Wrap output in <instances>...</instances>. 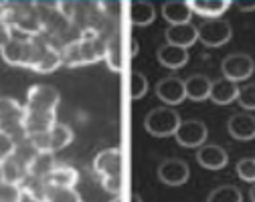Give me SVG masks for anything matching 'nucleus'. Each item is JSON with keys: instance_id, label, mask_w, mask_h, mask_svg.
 Masks as SVG:
<instances>
[{"instance_id": "1", "label": "nucleus", "mask_w": 255, "mask_h": 202, "mask_svg": "<svg viewBox=\"0 0 255 202\" xmlns=\"http://www.w3.org/2000/svg\"><path fill=\"white\" fill-rule=\"evenodd\" d=\"M63 65L67 67H83L106 59V39L95 28H85L79 39L67 43L61 49Z\"/></svg>"}, {"instance_id": "2", "label": "nucleus", "mask_w": 255, "mask_h": 202, "mask_svg": "<svg viewBox=\"0 0 255 202\" xmlns=\"http://www.w3.org/2000/svg\"><path fill=\"white\" fill-rule=\"evenodd\" d=\"M93 170L98 172L106 192L120 196V190H122V152H120V148L102 150L93 160Z\"/></svg>"}, {"instance_id": "3", "label": "nucleus", "mask_w": 255, "mask_h": 202, "mask_svg": "<svg viewBox=\"0 0 255 202\" xmlns=\"http://www.w3.org/2000/svg\"><path fill=\"white\" fill-rule=\"evenodd\" d=\"M24 107L12 97H0V133L6 136L18 144L26 140V131H24Z\"/></svg>"}, {"instance_id": "4", "label": "nucleus", "mask_w": 255, "mask_h": 202, "mask_svg": "<svg viewBox=\"0 0 255 202\" xmlns=\"http://www.w3.org/2000/svg\"><path fill=\"white\" fill-rule=\"evenodd\" d=\"M30 144L35 146L37 152L41 154H55L57 150L67 148L73 142V129L67 123H55L49 131L37 133V136L28 138Z\"/></svg>"}, {"instance_id": "5", "label": "nucleus", "mask_w": 255, "mask_h": 202, "mask_svg": "<svg viewBox=\"0 0 255 202\" xmlns=\"http://www.w3.org/2000/svg\"><path fill=\"white\" fill-rule=\"evenodd\" d=\"M148 133L156 138H168L174 136L178 125H180V115L172 107H156L146 115L144 121Z\"/></svg>"}, {"instance_id": "6", "label": "nucleus", "mask_w": 255, "mask_h": 202, "mask_svg": "<svg viewBox=\"0 0 255 202\" xmlns=\"http://www.w3.org/2000/svg\"><path fill=\"white\" fill-rule=\"evenodd\" d=\"M59 105V91L51 85H33L26 93V105L28 111H43L55 113Z\"/></svg>"}, {"instance_id": "7", "label": "nucleus", "mask_w": 255, "mask_h": 202, "mask_svg": "<svg viewBox=\"0 0 255 202\" xmlns=\"http://www.w3.org/2000/svg\"><path fill=\"white\" fill-rule=\"evenodd\" d=\"M199 32V41L205 47H223L225 43L231 41V24L223 18H213L205 20L201 26H197Z\"/></svg>"}, {"instance_id": "8", "label": "nucleus", "mask_w": 255, "mask_h": 202, "mask_svg": "<svg viewBox=\"0 0 255 202\" xmlns=\"http://www.w3.org/2000/svg\"><path fill=\"white\" fill-rule=\"evenodd\" d=\"M223 69V75H225V79H231V81H245L253 75L255 71V63L249 55L245 53H233L229 57H225V61H223L221 65Z\"/></svg>"}, {"instance_id": "9", "label": "nucleus", "mask_w": 255, "mask_h": 202, "mask_svg": "<svg viewBox=\"0 0 255 202\" xmlns=\"http://www.w3.org/2000/svg\"><path fill=\"white\" fill-rule=\"evenodd\" d=\"M174 138L182 148H201L207 142V125L199 119L180 121Z\"/></svg>"}, {"instance_id": "10", "label": "nucleus", "mask_w": 255, "mask_h": 202, "mask_svg": "<svg viewBox=\"0 0 255 202\" xmlns=\"http://www.w3.org/2000/svg\"><path fill=\"white\" fill-rule=\"evenodd\" d=\"M188 166L184 160L180 158H170L164 160L158 168V178L160 182H164L166 186H182L188 180Z\"/></svg>"}, {"instance_id": "11", "label": "nucleus", "mask_w": 255, "mask_h": 202, "mask_svg": "<svg viewBox=\"0 0 255 202\" xmlns=\"http://www.w3.org/2000/svg\"><path fill=\"white\" fill-rule=\"evenodd\" d=\"M156 95L160 97L166 105H178L186 99L184 81L178 77H164L156 85Z\"/></svg>"}, {"instance_id": "12", "label": "nucleus", "mask_w": 255, "mask_h": 202, "mask_svg": "<svg viewBox=\"0 0 255 202\" xmlns=\"http://www.w3.org/2000/svg\"><path fill=\"white\" fill-rule=\"evenodd\" d=\"M199 41V32L197 26L193 22H184V24H172L166 28V43L180 47V49H188Z\"/></svg>"}, {"instance_id": "13", "label": "nucleus", "mask_w": 255, "mask_h": 202, "mask_svg": "<svg viewBox=\"0 0 255 202\" xmlns=\"http://www.w3.org/2000/svg\"><path fill=\"white\" fill-rule=\"evenodd\" d=\"M197 162L207 170H221L229 162V154L217 144H205L197 152Z\"/></svg>"}, {"instance_id": "14", "label": "nucleus", "mask_w": 255, "mask_h": 202, "mask_svg": "<svg viewBox=\"0 0 255 202\" xmlns=\"http://www.w3.org/2000/svg\"><path fill=\"white\" fill-rule=\"evenodd\" d=\"M237 95H239V85L231 79H215L211 83V93H209V99L217 105H229L233 101H237Z\"/></svg>"}, {"instance_id": "15", "label": "nucleus", "mask_w": 255, "mask_h": 202, "mask_svg": "<svg viewBox=\"0 0 255 202\" xmlns=\"http://www.w3.org/2000/svg\"><path fill=\"white\" fill-rule=\"evenodd\" d=\"M227 129L235 140L249 142L255 138V115L251 113H235L227 121Z\"/></svg>"}, {"instance_id": "16", "label": "nucleus", "mask_w": 255, "mask_h": 202, "mask_svg": "<svg viewBox=\"0 0 255 202\" xmlns=\"http://www.w3.org/2000/svg\"><path fill=\"white\" fill-rule=\"evenodd\" d=\"M57 123V117L55 113H43V111H28L24 109V131L26 136H37V133H45L49 131L53 125Z\"/></svg>"}, {"instance_id": "17", "label": "nucleus", "mask_w": 255, "mask_h": 202, "mask_svg": "<svg viewBox=\"0 0 255 202\" xmlns=\"http://www.w3.org/2000/svg\"><path fill=\"white\" fill-rule=\"evenodd\" d=\"M188 4L193 14L207 16V20H213L231 8V0H190Z\"/></svg>"}, {"instance_id": "18", "label": "nucleus", "mask_w": 255, "mask_h": 202, "mask_svg": "<svg viewBox=\"0 0 255 202\" xmlns=\"http://www.w3.org/2000/svg\"><path fill=\"white\" fill-rule=\"evenodd\" d=\"M0 172H2V182L20 186L28 176V168L22 162H18L14 156H10L4 162H0Z\"/></svg>"}, {"instance_id": "19", "label": "nucleus", "mask_w": 255, "mask_h": 202, "mask_svg": "<svg viewBox=\"0 0 255 202\" xmlns=\"http://www.w3.org/2000/svg\"><path fill=\"white\" fill-rule=\"evenodd\" d=\"M211 83L213 81L209 77H205V75H190L184 81L186 99H193V101H205V99H209Z\"/></svg>"}, {"instance_id": "20", "label": "nucleus", "mask_w": 255, "mask_h": 202, "mask_svg": "<svg viewBox=\"0 0 255 202\" xmlns=\"http://www.w3.org/2000/svg\"><path fill=\"white\" fill-rule=\"evenodd\" d=\"M158 61H160L164 67H168V69H180V67H184L188 61V51L166 43L164 47L158 49Z\"/></svg>"}, {"instance_id": "21", "label": "nucleus", "mask_w": 255, "mask_h": 202, "mask_svg": "<svg viewBox=\"0 0 255 202\" xmlns=\"http://www.w3.org/2000/svg\"><path fill=\"white\" fill-rule=\"evenodd\" d=\"M61 65H63L61 49H57L55 45L47 43V45H45V49H43V55H41V59H39V63L35 65V69H33V71L47 75V73H53V71H57Z\"/></svg>"}, {"instance_id": "22", "label": "nucleus", "mask_w": 255, "mask_h": 202, "mask_svg": "<svg viewBox=\"0 0 255 202\" xmlns=\"http://www.w3.org/2000/svg\"><path fill=\"white\" fill-rule=\"evenodd\" d=\"M162 16L172 24H184V22H190V18H193V10H190V4L188 2H176V0H172V2H166L162 6Z\"/></svg>"}, {"instance_id": "23", "label": "nucleus", "mask_w": 255, "mask_h": 202, "mask_svg": "<svg viewBox=\"0 0 255 202\" xmlns=\"http://www.w3.org/2000/svg\"><path fill=\"white\" fill-rule=\"evenodd\" d=\"M128 16L134 26H148L156 18V8L150 2H130L128 4Z\"/></svg>"}, {"instance_id": "24", "label": "nucleus", "mask_w": 255, "mask_h": 202, "mask_svg": "<svg viewBox=\"0 0 255 202\" xmlns=\"http://www.w3.org/2000/svg\"><path fill=\"white\" fill-rule=\"evenodd\" d=\"M79 182V172L71 166H57L49 176V186L55 188H75Z\"/></svg>"}, {"instance_id": "25", "label": "nucleus", "mask_w": 255, "mask_h": 202, "mask_svg": "<svg viewBox=\"0 0 255 202\" xmlns=\"http://www.w3.org/2000/svg\"><path fill=\"white\" fill-rule=\"evenodd\" d=\"M55 168H57V164H55L53 154H41V152H39V154L35 156V160L28 164V176L49 180V176L53 174Z\"/></svg>"}, {"instance_id": "26", "label": "nucleus", "mask_w": 255, "mask_h": 202, "mask_svg": "<svg viewBox=\"0 0 255 202\" xmlns=\"http://www.w3.org/2000/svg\"><path fill=\"white\" fill-rule=\"evenodd\" d=\"M122 37L116 35L106 41V63L114 73H120L124 69V55H122Z\"/></svg>"}, {"instance_id": "27", "label": "nucleus", "mask_w": 255, "mask_h": 202, "mask_svg": "<svg viewBox=\"0 0 255 202\" xmlns=\"http://www.w3.org/2000/svg\"><path fill=\"white\" fill-rule=\"evenodd\" d=\"M24 41H26V37L12 35V39H10L2 49H0V53H2V59H4L8 65H18V67H22Z\"/></svg>"}, {"instance_id": "28", "label": "nucleus", "mask_w": 255, "mask_h": 202, "mask_svg": "<svg viewBox=\"0 0 255 202\" xmlns=\"http://www.w3.org/2000/svg\"><path fill=\"white\" fill-rule=\"evenodd\" d=\"M20 188H22V194H28L35 202H47V196H49V180L26 176V180L20 184Z\"/></svg>"}, {"instance_id": "29", "label": "nucleus", "mask_w": 255, "mask_h": 202, "mask_svg": "<svg viewBox=\"0 0 255 202\" xmlns=\"http://www.w3.org/2000/svg\"><path fill=\"white\" fill-rule=\"evenodd\" d=\"M207 202H243V194L237 186L233 184H225V186H219L209 194Z\"/></svg>"}, {"instance_id": "30", "label": "nucleus", "mask_w": 255, "mask_h": 202, "mask_svg": "<svg viewBox=\"0 0 255 202\" xmlns=\"http://www.w3.org/2000/svg\"><path fill=\"white\" fill-rule=\"evenodd\" d=\"M47 202H83V200L75 192V188H55V186H49Z\"/></svg>"}, {"instance_id": "31", "label": "nucleus", "mask_w": 255, "mask_h": 202, "mask_svg": "<svg viewBox=\"0 0 255 202\" xmlns=\"http://www.w3.org/2000/svg\"><path fill=\"white\" fill-rule=\"evenodd\" d=\"M237 101L239 105L247 111H255V83H247L245 87L239 89V95H237Z\"/></svg>"}, {"instance_id": "32", "label": "nucleus", "mask_w": 255, "mask_h": 202, "mask_svg": "<svg viewBox=\"0 0 255 202\" xmlns=\"http://www.w3.org/2000/svg\"><path fill=\"white\" fill-rule=\"evenodd\" d=\"M130 79H132V81H130V95H132V99L144 97L146 91H148V79H146L140 71H134Z\"/></svg>"}, {"instance_id": "33", "label": "nucleus", "mask_w": 255, "mask_h": 202, "mask_svg": "<svg viewBox=\"0 0 255 202\" xmlns=\"http://www.w3.org/2000/svg\"><path fill=\"white\" fill-rule=\"evenodd\" d=\"M237 174L241 180L255 184V158H243L237 162Z\"/></svg>"}, {"instance_id": "34", "label": "nucleus", "mask_w": 255, "mask_h": 202, "mask_svg": "<svg viewBox=\"0 0 255 202\" xmlns=\"http://www.w3.org/2000/svg\"><path fill=\"white\" fill-rule=\"evenodd\" d=\"M22 200V188L16 184L0 182V202H20Z\"/></svg>"}, {"instance_id": "35", "label": "nucleus", "mask_w": 255, "mask_h": 202, "mask_svg": "<svg viewBox=\"0 0 255 202\" xmlns=\"http://www.w3.org/2000/svg\"><path fill=\"white\" fill-rule=\"evenodd\" d=\"M14 142L6 136V133H0V162H4L6 158H10L14 154Z\"/></svg>"}, {"instance_id": "36", "label": "nucleus", "mask_w": 255, "mask_h": 202, "mask_svg": "<svg viewBox=\"0 0 255 202\" xmlns=\"http://www.w3.org/2000/svg\"><path fill=\"white\" fill-rule=\"evenodd\" d=\"M4 8H6V4L2 6V10H0V49H2V47L12 39V28H10L8 22L4 20Z\"/></svg>"}, {"instance_id": "37", "label": "nucleus", "mask_w": 255, "mask_h": 202, "mask_svg": "<svg viewBox=\"0 0 255 202\" xmlns=\"http://www.w3.org/2000/svg\"><path fill=\"white\" fill-rule=\"evenodd\" d=\"M237 8H239L241 12H251V10H255V2H249V4L239 2V4H237Z\"/></svg>"}, {"instance_id": "38", "label": "nucleus", "mask_w": 255, "mask_h": 202, "mask_svg": "<svg viewBox=\"0 0 255 202\" xmlns=\"http://www.w3.org/2000/svg\"><path fill=\"white\" fill-rule=\"evenodd\" d=\"M130 202H142V198H140V194H132V198H130Z\"/></svg>"}, {"instance_id": "39", "label": "nucleus", "mask_w": 255, "mask_h": 202, "mask_svg": "<svg viewBox=\"0 0 255 202\" xmlns=\"http://www.w3.org/2000/svg\"><path fill=\"white\" fill-rule=\"evenodd\" d=\"M249 198H251V202H255V184H253L251 190H249Z\"/></svg>"}, {"instance_id": "40", "label": "nucleus", "mask_w": 255, "mask_h": 202, "mask_svg": "<svg viewBox=\"0 0 255 202\" xmlns=\"http://www.w3.org/2000/svg\"><path fill=\"white\" fill-rule=\"evenodd\" d=\"M136 53H138V43L132 41V55H136Z\"/></svg>"}, {"instance_id": "41", "label": "nucleus", "mask_w": 255, "mask_h": 202, "mask_svg": "<svg viewBox=\"0 0 255 202\" xmlns=\"http://www.w3.org/2000/svg\"><path fill=\"white\" fill-rule=\"evenodd\" d=\"M110 202H122V198H120V196H114V198H112Z\"/></svg>"}, {"instance_id": "42", "label": "nucleus", "mask_w": 255, "mask_h": 202, "mask_svg": "<svg viewBox=\"0 0 255 202\" xmlns=\"http://www.w3.org/2000/svg\"><path fill=\"white\" fill-rule=\"evenodd\" d=\"M0 182H2V172H0Z\"/></svg>"}]
</instances>
